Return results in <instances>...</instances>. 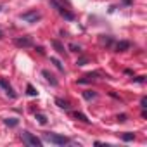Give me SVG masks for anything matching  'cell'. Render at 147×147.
<instances>
[{
	"mask_svg": "<svg viewBox=\"0 0 147 147\" xmlns=\"http://www.w3.org/2000/svg\"><path fill=\"white\" fill-rule=\"evenodd\" d=\"M36 119H38V123H42V125H45V123H47V118H45L43 114H40V113L36 114Z\"/></svg>",
	"mask_w": 147,
	"mask_h": 147,
	"instance_id": "17",
	"label": "cell"
},
{
	"mask_svg": "<svg viewBox=\"0 0 147 147\" xmlns=\"http://www.w3.org/2000/svg\"><path fill=\"white\" fill-rule=\"evenodd\" d=\"M42 75H43V76L47 78V82H49V83H52L54 87H57V80H55V78H54V76L50 75L49 71H42Z\"/></svg>",
	"mask_w": 147,
	"mask_h": 147,
	"instance_id": "7",
	"label": "cell"
},
{
	"mask_svg": "<svg viewBox=\"0 0 147 147\" xmlns=\"http://www.w3.org/2000/svg\"><path fill=\"white\" fill-rule=\"evenodd\" d=\"M21 138H23V142H24L26 145H30V147H40V145H42V140H40L38 137H35L33 133H30V131H23V133H21Z\"/></svg>",
	"mask_w": 147,
	"mask_h": 147,
	"instance_id": "2",
	"label": "cell"
},
{
	"mask_svg": "<svg viewBox=\"0 0 147 147\" xmlns=\"http://www.w3.org/2000/svg\"><path fill=\"white\" fill-rule=\"evenodd\" d=\"M135 82H137V83H144V76H138V78H135Z\"/></svg>",
	"mask_w": 147,
	"mask_h": 147,
	"instance_id": "21",
	"label": "cell"
},
{
	"mask_svg": "<svg viewBox=\"0 0 147 147\" xmlns=\"http://www.w3.org/2000/svg\"><path fill=\"white\" fill-rule=\"evenodd\" d=\"M69 49H71L73 52H80V47H76L75 43H71V45H69Z\"/></svg>",
	"mask_w": 147,
	"mask_h": 147,
	"instance_id": "19",
	"label": "cell"
},
{
	"mask_svg": "<svg viewBox=\"0 0 147 147\" xmlns=\"http://www.w3.org/2000/svg\"><path fill=\"white\" fill-rule=\"evenodd\" d=\"M118 119H119V121H126V116H125V114H121V116H118Z\"/></svg>",
	"mask_w": 147,
	"mask_h": 147,
	"instance_id": "22",
	"label": "cell"
},
{
	"mask_svg": "<svg viewBox=\"0 0 147 147\" xmlns=\"http://www.w3.org/2000/svg\"><path fill=\"white\" fill-rule=\"evenodd\" d=\"M75 118H76V119H80V121H83V123H88L87 116H85V114H82V113H75Z\"/></svg>",
	"mask_w": 147,
	"mask_h": 147,
	"instance_id": "13",
	"label": "cell"
},
{
	"mask_svg": "<svg viewBox=\"0 0 147 147\" xmlns=\"http://www.w3.org/2000/svg\"><path fill=\"white\" fill-rule=\"evenodd\" d=\"M0 87H2V88L5 90V94H7L11 99H16V92H14V90H12V87H11L5 80H2V78H0Z\"/></svg>",
	"mask_w": 147,
	"mask_h": 147,
	"instance_id": "6",
	"label": "cell"
},
{
	"mask_svg": "<svg viewBox=\"0 0 147 147\" xmlns=\"http://www.w3.org/2000/svg\"><path fill=\"white\" fill-rule=\"evenodd\" d=\"M5 125H7V126H16V125H18V119H14V118L5 119Z\"/></svg>",
	"mask_w": 147,
	"mask_h": 147,
	"instance_id": "18",
	"label": "cell"
},
{
	"mask_svg": "<svg viewBox=\"0 0 147 147\" xmlns=\"http://www.w3.org/2000/svg\"><path fill=\"white\" fill-rule=\"evenodd\" d=\"M140 106H142L144 109L147 107V99H145V97H142V100H140Z\"/></svg>",
	"mask_w": 147,
	"mask_h": 147,
	"instance_id": "20",
	"label": "cell"
},
{
	"mask_svg": "<svg viewBox=\"0 0 147 147\" xmlns=\"http://www.w3.org/2000/svg\"><path fill=\"white\" fill-rule=\"evenodd\" d=\"M128 47H130L128 42H119V43H116V52H125Z\"/></svg>",
	"mask_w": 147,
	"mask_h": 147,
	"instance_id": "9",
	"label": "cell"
},
{
	"mask_svg": "<svg viewBox=\"0 0 147 147\" xmlns=\"http://www.w3.org/2000/svg\"><path fill=\"white\" fill-rule=\"evenodd\" d=\"M83 97H85L87 100H92V99L97 97V92H94V90H85V92H83Z\"/></svg>",
	"mask_w": 147,
	"mask_h": 147,
	"instance_id": "10",
	"label": "cell"
},
{
	"mask_svg": "<svg viewBox=\"0 0 147 147\" xmlns=\"http://www.w3.org/2000/svg\"><path fill=\"white\" fill-rule=\"evenodd\" d=\"M0 38H2V33H0Z\"/></svg>",
	"mask_w": 147,
	"mask_h": 147,
	"instance_id": "23",
	"label": "cell"
},
{
	"mask_svg": "<svg viewBox=\"0 0 147 147\" xmlns=\"http://www.w3.org/2000/svg\"><path fill=\"white\" fill-rule=\"evenodd\" d=\"M14 43H16V47H19V49H30V47L33 45L31 38H28V36H18V38L14 40Z\"/></svg>",
	"mask_w": 147,
	"mask_h": 147,
	"instance_id": "5",
	"label": "cell"
},
{
	"mask_svg": "<svg viewBox=\"0 0 147 147\" xmlns=\"http://www.w3.org/2000/svg\"><path fill=\"white\" fill-rule=\"evenodd\" d=\"M52 45H54V49H55L59 54H64V52H66V50H64V47H62V45H61L57 40H54V42H52Z\"/></svg>",
	"mask_w": 147,
	"mask_h": 147,
	"instance_id": "12",
	"label": "cell"
},
{
	"mask_svg": "<svg viewBox=\"0 0 147 147\" xmlns=\"http://www.w3.org/2000/svg\"><path fill=\"white\" fill-rule=\"evenodd\" d=\"M40 18H42V16H40V12H36V11H30V12L21 14V19H23V21H28V23H36Z\"/></svg>",
	"mask_w": 147,
	"mask_h": 147,
	"instance_id": "4",
	"label": "cell"
},
{
	"mask_svg": "<svg viewBox=\"0 0 147 147\" xmlns=\"http://www.w3.org/2000/svg\"><path fill=\"white\" fill-rule=\"evenodd\" d=\"M121 138H123L125 142H130V140L135 138V135H133V133H125V135H121Z\"/></svg>",
	"mask_w": 147,
	"mask_h": 147,
	"instance_id": "15",
	"label": "cell"
},
{
	"mask_svg": "<svg viewBox=\"0 0 147 147\" xmlns=\"http://www.w3.org/2000/svg\"><path fill=\"white\" fill-rule=\"evenodd\" d=\"M0 11H2V7H0Z\"/></svg>",
	"mask_w": 147,
	"mask_h": 147,
	"instance_id": "24",
	"label": "cell"
},
{
	"mask_svg": "<svg viewBox=\"0 0 147 147\" xmlns=\"http://www.w3.org/2000/svg\"><path fill=\"white\" fill-rule=\"evenodd\" d=\"M43 138L47 142H50V144H55V145H66V144H69L67 137H62V135H57V133H50V131L43 133Z\"/></svg>",
	"mask_w": 147,
	"mask_h": 147,
	"instance_id": "1",
	"label": "cell"
},
{
	"mask_svg": "<svg viewBox=\"0 0 147 147\" xmlns=\"http://www.w3.org/2000/svg\"><path fill=\"white\" fill-rule=\"evenodd\" d=\"M26 90H28V92H26V94H28V95H31V97H35V95H36V94H38V92H36V90H35V88H33V87H31V85H28V88H26Z\"/></svg>",
	"mask_w": 147,
	"mask_h": 147,
	"instance_id": "16",
	"label": "cell"
},
{
	"mask_svg": "<svg viewBox=\"0 0 147 147\" xmlns=\"http://www.w3.org/2000/svg\"><path fill=\"white\" fill-rule=\"evenodd\" d=\"M95 76H99L97 73H90V75H87V76H83L82 80H78V83H88V82H92V80H95Z\"/></svg>",
	"mask_w": 147,
	"mask_h": 147,
	"instance_id": "8",
	"label": "cell"
},
{
	"mask_svg": "<svg viewBox=\"0 0 147 147\" xmlns=\"http://www.w3.org/2000/svg\"><path fill=\"white\" fill-rule=\"evenodd\" d=\"M50 61H52V62H54V64H55V67H57V69H59V71H64V66H62V64H61V62H59V61H57V59H55V57H52V59H50Z\"/></svg>",
	"mask_w": 147,
	"mask_h": 147,
	"instance_id": "14",
	"label": "cell"
},
{
	"mask_svg": "<svg viewBox=\"0 0 147 147\" xmlns=\"http://www.w3.org/2000/svg\"><path fill=\"white\" fill-rule=\"evenodd\" d=\"M55 104H57L61 109H66V111L69 109V102H67V100H62V99H55Z\"/></svg>",
	"mask_w": 147,
	"mask_h": 147,
	"instance_id": "11",
	"label": "cell"
},
{
	"mask_svg": "<svg viewBox=\"0 0 147 147\" xmlns=\"http://www.w3.org/2000/svg\"><path fill=\"white\" fill-rule=\"evenodd\" d=\"M50 5H52V7H55V11H57L64 19H67V21H75V16H73L67 9H64V5H61L57 0H50Z\"/></svg>",
	"mask_w": 147,
	"mask_h": 147,
	"instance_id": "3",
	"label": "cell"
}]
</instances>
